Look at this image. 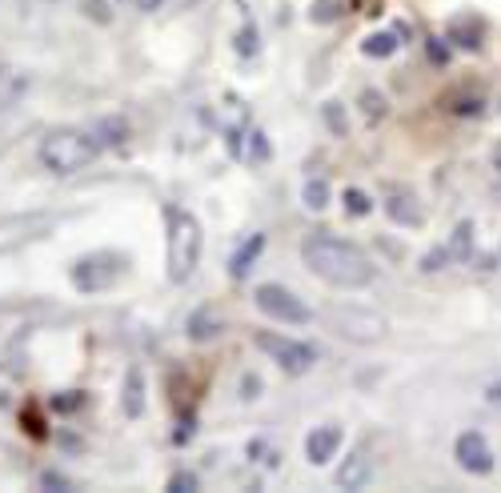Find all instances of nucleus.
<instances>
[{
  "label": "nucleus",
  "mask_w": 501,
  "mask_h": 493,
  "mask_svg": "<svg viewBox=\"0 0 501 493\" xmlns=\"http://www.w3.org/2000/svg\"><path fill=\"white\" fill-rule=\"evenodd\" d=\"M301 261L317 281L333 285V289H365L377 277V265L369 261L365 249L345 237H333V233H313L301 241Z\"/></svg>",
  "instance_id": "nucleus-1"
},
{
  "label": "nucleus",
  "mask_w": 501,
  "mask_h": 493,
  "mask_svg": "<svg viewBox=\"0 0 501 493\" xmlns=\"http://www.w3.org/2000/svg\"><path fill=\"white\" fill-rule=\"evenodd\" d=\"M101 136L89 128H53V133L40 141V164L57 177H73V172L89 169L101 157Z\"/></svg>",
  "instance_id": "nucleus-2"
},
{
  "label": "nucleus",
  "mask_w": 501,
  "mask_h": 493,
  "mask_svg": "<svg viewBox=\"0 0 501 493\" xmlns=\"http://www.w3.org/2000/svg\"><path fill=\"white\" fill-rule=\"evenodd\" d=\"M169 237H165V273L172 285H185L189 277L201 265V249H205V233L201 221L189 209H169Z\"/></svg>",
  "instance_id": "nucleus-3"
},
{
  "label": "nucleus",
  "mask_w": 501,
  "mask_h": 493,
  "mask_svg": "<svg viewBox=\"0 0 501 493\" xmlns=\"http://www.w3.org/2000/svg\"><path fill=\"white\" fill-rule=\"evenodd\" d=\"M253 341H257V349H261L265 357L277 361V369H281V374H289V377L309 374V369L317 365V357H321V353H317V345L297 341V337H285V333H273V329H261Z\"/></svg>",
  "instance_id": "nucleus-4"
},
{
  "label": "nucleus",
  "mask_w": 501,
  "mask_h": 493,
  "mask_svg": "<svg viewBox=\"0 0 501 493\" xmlns=\"http://www.w3.org/2000/svg\"><path fill=\"white\" fill-rule=\"evenodd\" d=\"M253 301H257V309H261L269 321H277V325H309L313 321V309H309L293 289H285V285H277V281L257 285Z\"/></svg>",
  "instance_id": "nucleus-5"
},
{
  "label": "nucleus",
  "mask_w": 501,
  "mask_h": 493,
  "mask_svg": "<svg viewBox=\"0 0 501 493\" xmlns=\"http://www.w3.org/2000/svg\"><path fill=\"white\" fill-rule=\"evenodd\" d=\"M128 269L125 253H89L73 265V285L81 293H105L109 285H117Z\"/></svg>",
  "instance_id": "nucleus-6"
},
{
  "label": "nucleus",
  "mask_w": 501,
  "mask_h": 493,
  "mask_svg": "<svg viewBox=\"0 0 501 493\" xmlns=\"http://www.w3.org/2000/svg\"><path fill=\"white\" fill-rule=\"evenodd\" d=\"M333 325L349 341H382L385 337V317L369 313V309H333Z\"/></svg>",
  "instance_id": "nucleus-7"
},
{
  "label": "nucleus",
  "mask_w": 501,
  "mask_h": 493,
  "mask_svg": "<svg viewBox=\"0 0 501 493\" xmlns=\"http://www.w3.org/2000/svg\"><path fill=\"white\" fill-rule=\"evenodd\" d=\"M453 457H457V465H461L465 473H478V478L494 470V449H489L486 434H478V429H465V434L457 437Z\"/></svg>",
  "instance_id": "nucleus-8"
},
{
  "label": "nucleus",
  "mask_w": 501,
  "mask_h": 493,
  "mask_svg": "<svg viewBox=\"0 0 501 493\" xmlns=\"http://www.w3.org/2000/svg\"><path fill=\"white\" fill-rule=\"evenodd\" d=\"M333 481H337V489H365L374 481V457H369V449L357 445L349 457H341Z\"/></svg>",
  "instance_id": "nucleus-9"
},
{
  "label": "nucleus",
  "mask_w": 501,
  "mask_h": 493,
  "mask_svg": "<svg viewBox=\"0 0 501 493\" xmlns=\"http://www.w3.org/2000/svg\"><path fill=\"white\" fill-rule=\"evenodd\" d=\"M341 426H333V421H325V426H317V429H309V437H305V457H309V465H330L333 457H337V449H341Z\"/></svg>",
  "instance_id": "nucleus-10"
},
{
  "label": "nucleus",
  "mask_w": 501,
  "mask_h": 493,
  "mask_svg": "<svg viewBox=\"0 0 501 493\" xmlns=\"http://www.w3.org/2000/svg\"><path fill=\"white\" fill-rule=\"evenodd\" d=\"M385 213H390L393 224H405V229H421V224H426V209H421L418 197H409V193L385 197Z\"/></svg>",
  "instance_id": "nucleus-11"
},
{
  "label": "nucleus",
  "mask_w": 501,
  "mask_h": 493,
  "mask_svg": "<svg viewBox=\"0 0 501 493\" xmlns=\"http://www.w3.org/2000/svg\"><path fill=\"white\" fill-rule=\"evenodd\" d=\"M481 37H486V24L478 16H457L453 24L445 29V40L453 48H465V53H478L481 48Z\"/></svg>",
  "instance_id": "nucleus-12"
},
{
  "label": "nucleus",
  "mask_w": 501,
  "mask_h": 493,
  "mask_svg": "<svg viewBox=\"0 0 501 493\" xmlns=\"http://www.w3.org/2000/svg\"><path fill=\"white\" fill-rule=\"evenodd\" d=\"M185 333H189V341H193V345L217 341V337H221V317L213 313V305L193 309V313H189V321H185Z\"/></svg>",
  "instance_id": "nucleus-13"
},
{
  "label": "nucleus",
  "mask_w": 501,
  "mask_h": 493,
  "mask_svg": "<svg viewBox=\"0 0 501 493\" xmlns=\"http://www.w3.org/2000/svg\"><path fill=\"white\" fill-rule=\"evenodd\" d=\"M261 249H265V233H249L245 245H237V253L229 257V277H233V281H245V277L253 273Z\"/></svg>",
  "instance_id": "nucleus-14"
},
{
  "label": "nucleus",
  "mask_w": 501,
  "mask_h": 493,
  "mask_svg": "<svg viewBox=\"0 0 501 493\" xmlns=\"http://www.w3.org/2000/svg\"><path fill=\"white\" fill-rule=\"evenodd\" d=\"M120 409L128 421H136L145 413V374L136 365H128L125 374V389H120Z\"/></svg>",
  "instance_id": "nucleus-15"
},
{
  "label": "nucleus",
  "mask_w": 501,
  "mask_h": 493,
  "mask_svg": "<svg viewBox=\"0 0 501 493\" xmlns=\"http://www.w3.org/2000/svg\"><path fill=\"white\" fill-rule=\"evenodd\" d=\"M24 84H29V81H24V73H21V68L0 65V112H4V109H13L16 101L24 97Z\"/></svg>",
  "instance_id": "nucleus-16"
},
{
  "label": "nucleus",
  "mask_w": 501,
  "mask_h": 493,
  "mask_svg": "<svg viewBox=\"0 0 501 493\" xmlns=\"http://www.w3.org/2000/svg\"><path fill=\"white\" fill-rule=\"evenodd\" d=\"M397 48H401V37H397V32H369V37L361 40V53L369 60H390Z\"/></svg>",
  "instance_id": "nucleus-17"
},
{
  "label": "nucleus",
  "mask_w": 501,
  "mask_h": 493,
  "mask_svg": "<svg viewBox=\"0 0 501 493\" xmlns=\"http://www.w3.org/2000/svg\"><path fill=\"white\" fill-rule=\"evenodd\" d=\"M301 201H305V209H313V213L330 209V201H333L330 180H325V177H309L305 189H301Z\"/></svg>",
  "instance_id": "nucleus-18"
},
{
  "label": "nucleus",
  "mask_w": 501,
  "mask_h": 493,
  "mask_svg": "<svg viewBox=\"0 0 501 493\" xmlns=\"http://www.w3.org/2000/svg\"><path fill=\"white\" fill-rule=\"evenodd\" d=\"M233 48H237V57L253 60L257 53H261V32H257V21L245 13V24L237 29V40H233Z\"/></svg>",
  "instance_id": "nucleus-19"
},
{
  "label": "nucleus",
  "mask_w": 501,
  "mask_h": 493,
  "mask_svg": "<svg viewBox=\"0 0 501 493\" xmlns=\"http://www.w3.org/2000/svg\"><path fill=\"white\" fill-rule=\"evenodd\" d=\"M449 253H453V261H470L473 253V221H457V229L449 233Z\"/></svg>",
  "instance_id": "nucleus-20"
},
{
  "label": "nucleus",
  "mask_w": 501,
  "mask_h": 493,
  "mask_svg": "<svg viewBox=\"0 0 501 493\" xmlns=\"http://www.w3.org/2000/svg\"><path fill=\"white\" fill-rule=\"evenodd\" d=\"M245 145H249V149H245V161H249V164H265V161H269L273 149H269V136H265L261 128H249Z\"/></svg>",
  "instance_id": "nucleus-21"
},
{
  "label": "nucleus",
  "mask_w": 501,
  "mask_h": 493,
  "mask_svg": "<svg viewBox=\"0 0 501 493\" xmlns=\"http://www.w3.org/2000/svg\"><path fill=\"white\" fill-rule=\"evenodd\" d=\"M341 205H345V213H353V217H365V213H374V197H369L365 189H345Z\"/></svg>",
  "instance_id": "nucleus-22"
},
{
  "label": "nucleus",
  "mask_w": 501,
  "mask_h": 493,
  "mask_svg": "<svg viewBox=\"0 0 501 493\" xmlns=\"http://www.w3.org/2000/svg\"><path fill=\"white\" fill-rule=\"evenodd\" d=\"M97 136H101V145H125L128 141V125L120 117H105L101 120V128H97Z\"/></svg>",
  "instance_id": "nucleus-23"
},
{
  "label": "nucleus",
  "mask_w": 501,
  "mask_h": 493,
  "mask_svg": "<svg viewBox=\"0 0 501 493\" xmlns=\"http://www.w3.org/2000/svg\"><path fill=\"white\" fill-rule=\"evenodd\" d=\"M321 117H325V128H330L333 136H345V133H349V117H345L341 101H330V105H321Z\"/></svg>",
  "instance_id": "nucleus-24"
},
{
  "label": "nucleus",
  "mask_w": 501,
  "mask_h": 493,
  "mask_svg": "<svg viewBox=\"0 0 501 493\" xmlns=\"http://www.w3.org/2000/svg\"><path fill=\"white\" fill-rule=\"evenodd\" d=\"M361 112H365V120H385V92H377V89H365L361 92Z\"/></svg>",
  "instance_id": "nucleus-25"
},
{
  "label": "nucleus",
  "mask_w": 501,
  "mask_h": 493,
  "mask_svg": "<svg viewBox=\"0 0 501 493\" xmlns=\"http://www.w3.org/2000/svg\"><path fill=\"white\" fill-rule=\"evenodd\" d=\"M37 486L40 489H53V493H73V478H68V473H60V470H40Z\"/></svg>",
  "instance_id": "nucleus-26"
},
{
  "label": "nucleus",
  "mask_w": 501,
  "mask_h": 493,
  "mask_svg": "<svg viewBox=\"0 0 501 493\" xmlns=\"http://www.w3.org/2000/svg\"><path fill=\"white\" fill-rule=\"evenodd\" d=\"M449 261H453V253H449V245H437V249H429V253L421 257V273H437V269H445Z\"/></svg>",
  "instance_id": "nucleus-27"
},
{
  "label": "nucleus",
  "mask_w": 501,
  "mask_h": 493,
  "mask_svg": "<svg viewBox=\"0 0 501 493\" xmlns=\"http://www.w3.org/2000/svg\"><path fill=\"white\" fill-rule=\"evenodd\" d=\"M309 16H313L317 24H330V21H337V16H341V0H317Z\"/></svg>",
  "instance_id": "nucleus-28"
},
{
  "label": "nucleus",
  "mask_w": 501,
  "mask_h": 493,
  "mask_svg": "<svg viewBox=\"0 0 501 493\" xmlns=\"http://www.w3.org/2000/svg\"><path fill=\"white\" fill-rule=\"evenodd\" d=\"M197 489V473L193 470H177L169 478V493H193Z\"/></svg>",
  "instance_id": "nucleus-29"
},
{
  "label": "nucleus",
  "mask_w": 501,
  "mask_h": 493,
  "mask_svg": "<svg viewBox=\"0 0 501 493\" xmlns=\"http://www.w3.org/2000/svg\"><path fill=\"white\" fill-rule=\"evenodd\" d=\"M249 453H253L261 465H281V453H277V449H269L265 441H253V445H249Z\"/></svg>",
  "instance_id": "nucleus-30"
},
{
  "label": "nucleus",
  "mask_w": 501,
  "mask_h": 493,
  "mask_svg": "<svg viewBox=\"0 0 501 493\" xmlns=\"http://www.w3.org/2000/svg\"><path fill=\"white\" fill-rule=\"evenodd\" d=\"M84 13L97 24H109V0H84Z\"/></svg>",
  "instance_id": "nucleus-31"
},
{
  "label": "nucleus",
  "mask_w": 501,
  "mask_h": 493,
  "mask_svg": "<svg viewBox=\"0 0 501 493\" xmlns=\"http://www.w3.org/2000/svg\"><path fill=\"white\" fill-rule=\"evenodd\" d=\"M449 109H453L457 117H478V112H481V97H461L457 105H449Z\"/></svg>",
  "instance_id": "nucleus-32"
},
{
  "label": "nucleus",
  "mask_w": 501,
  "mask_h": 493,
  "mask_svg": "<svg viewBox=\"0 0 501 493\" xmlns=\"http://www.w3.org/2000/svg\"><path fill=\"white\" fill-rule=\"evenodd\" d=\"M241 397H245V401L261 397V377H257V374H245V377H241Z\"/></svg>",
  "instance_id": "nucleus-33"
},
{
  "label": "nucleus",
  "mask_w": 501,
  "mask_h": 493,
  "mask_svg": "<svg viewBox=\"0 0 501 493\" xmlns=\"http://www.w3.org/2000/svg\"><path fill=\"white\" fill-rule=\"evenodd\" d=\"M429 60H434V65H449V40L442 37V40H429Z\"/></svg>",
  "instance_id": "nucleus-34"
},
{
  "label": "nucleus",
  "mask_w": 501,
  "mask_h": 493,
  "mask_svg": "<svg viewBox=\"0 0 501 493\" xmlns=\"http://www.w3.org/2000/svg\"><path fill=\"white\" fill-rule=\"evenodd\" d=\"M84 401V393H76V389H68V397H57L53 401V409H60V413H68V409H76V405Z\"/></svg>",
  "instance_id": "nucleus-35"
},
{
  "label": "nucleus",
  "mask_w": 501,
  "mask_h": 493,
  "mask_svg": "<svg viewBox=\"0 0 501 493\" xmlns=\"http://www.w3.org/2000/svg\"><path fill=\"white\" fill-rule=\"evenodd\" d=\"M189 437H193V413H185V418H180V426H177V434H172V441H177V445H185Z\"/></svg>",
  "instance_id": "nucleus-36"
},
{
  "label": "nucleus",
  "mask_w": 501,
  "mask_h": 493,
  "mask_svg": "<svg viewBox=\"0 0 501 493\" xmlns=\"http://www.w3.org/2000/svg\"><path fill=\"white\" fill-rule=\"evenodd\" d=\"M169 0H136V8H141V13H157V8H165Z\"/></svg>",
  "instance_id": "nucleus-37"
},
{
  "label": "nucleus",
  "mask_w": 501,
  "mask_h": 493,
  "mask_svg": "<svg viewBox=\"0 0 501 493\" xmlns=\"http://www.w3.org/2000/svg\"><path fill=\"white\" fill-rule=\"evenodd\" d=\"M486 397H489V401H494V405H501V382H494V385H489V389H486Z\"/></svg>",
  "instance_id": "nucleus-38"
},
{
  "label": "nucleus",
  "mask_w": 501,
  "mask_h": 493,
  "mask_svg": "<svg viewBox=\"0 0 501 493\" xmlns=\"http://www.w3.org/2000/svg\"><path fill=\"white\" fill-rule=\"evenodd\" d=\"M169 4H177V8H197L201 0H169Z\"/></svg>",
  "instance_id": "nucleus-39"
},
{
  "label": "nucleus",
  "mask_w": 501,
  "mask_h": 493,
  "mask_svg": "<svg viewBox=\"0 0 501 493\" xmlns=\"http://www.w3.org/2000/svg\"><path fill=\"white\" fill-rule=\"evenodd\" d=\"M494 161H497V177H501V145L494 149Z\"/></svg>",
  "instance_id": "nucleus-40"
}]
</instances>
